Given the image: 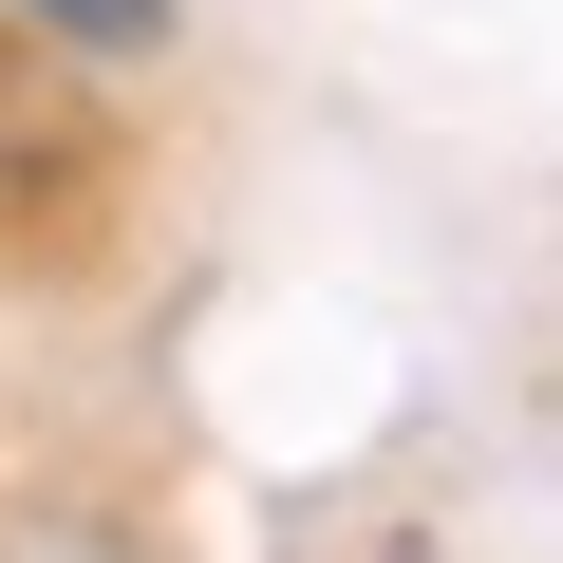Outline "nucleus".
Returning a JSON list of instances; mask_svg holds the SVG:
<instances>
[{"instance_id": "nucleus-1", "label": "nucleus", "mask_w": 563, "mask_h": 563, "mask_svg": "<svg viewBox=\"0 0 563 563\" xmlns=\"http://www.w3.org/2000/svg\"><path fill=\"white\" fill-rule=\"evenodd\" d=\"M38 38H76V57H169V0H20Z\"/></svg>"}, {"instance_id": "nucleus-2", "label": "nucleus", "mask_w": 563, "mask_h": 563, "mask_svg": "<svg viewBox=\"0 0 563 563\" xmlns=\"http://www.w3.org/2000/svg\"><path fill=\"white\" fill-rule=\"evenodd\" d=\"M0 563H151V544L95 526V507H0Z\"/></svg>"}]
</instances>
